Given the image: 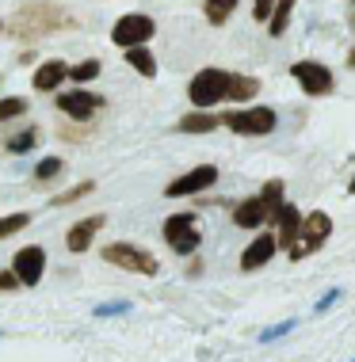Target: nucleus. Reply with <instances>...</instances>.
Segmentation results:
<instances>
[{
    "mask_svg": "<svg viewBox=\"0 0 355 362\" xmlns=\"http://www.w3.org/2000/svg\"><path fill=\"white\" fill-rule=\"evenodd\" d=\"M103 65L96 62V57H84V62H77V65H69V76L65 81H73V84H88V81H96L100 76Z\"/></svg>",
    "mask_w": 355,
    "mask_h": 362,
    "instance_id": "nucleus-22",
    "label": "nucleus"
},
{
    "mask_svg": "<svg viewBox=\"0 0 355 362\" xmlns=\"http://www.w3.org/2000/svg\"><path fill=\"white\" fill-rule=\"evenodd\" d=\"M225 130L241 134V138H268L275 134V126H279V115L271 111V107H233V111L218 115Z\"/></svg>",
    "mask_w": 355,
    "mask_h": 362,
    "instance_id": "nucleus-2",
    "label": "nucleus"
},
{
    "mask_svg": "<svg viewBox=\"0 0 355 362\" xmlns=\"http://www.w3.org/2000/svg\"><path fill=\"white\" fill-rule=\"evenodd\" d=\"M157 35V23L153 16H142V12H126L115 19L111 27V42L118 50H126V46H150V38Z\"/></svg>",
    "mask_w": 355,
    "mask_h": 362,
    "instance_id": "nucleus-8",
    "label": "nucleus"
},
{
    "mask_svg": "<svg viewBox=\"0 0 355 362\" xmlns=\"http://www.w3.org/2000/svg\"><path fill=\"white\" fill-rule=\"evenodd\" d=\"M103 95H96V92H84L81 84L73 88V92H62L57 95V111L69 115V119H77V122H88V119H96V115L103 111Z\"/></svg>",
    "mask_w": 355,
    "mask_h": 362,
    "instance_id": "nucleus-10",
    "label": "nucleus"
},
{
    "mask_svg": "<svg viewBox=\"0 0 355 362\" xmlns=\"http://www.w3.org/2000/svg\"><path fill=\"white\" fill-rule=\"evenodd\" d=\"M271 8H275V0H252V19L256 23H268Z\"/></svg>",
    "mask_w": 355,
    "mask_h": 362,
    "instance_id": "nucleus-29",
    "label": "nucleus"
},
{
    "mask_svg": "<svg viewBox=\"0 0 355 362\" xmlns=\"http://www.w3.org/2000/svg\"><path fill=\"white\" fill-rule=\"evenodd\" d=\"M332 237V218L325 210H313V214H302V229H298V240H294V248L287 256L298 263L305 256H313V252L325 248V240Z\"/></svg>",
    "mask_w": 355,
    "mask_h": 362,
    "instance_id": "nucleus-5",
    "label": "nucleus"
},
{
    "mask_svg": "<svg viewBox=\"0 0 355 362\" xmlns=\"http://www.w3.org/2000/svg\"><path fill=\"white\" fill-rule=\"evenodd\" d=\"M19 115H27V100L23 95H4L0 100V122H12Z\"/></svg>",
    "mask_w": 355,
    "mask_h": 362,
    "instance_id": "nucleus-23",
    "label": "nucleus"
},
{
    "mask_svg": "<svg viewBox=\"0 0 355 362\" xmlns=\"http://www.w3.org/2000/svg\"><path fill=\"white\" fill-rule=\"evenodd\" d=\"M283 191H287V183L283 180H268L260 187V194H252V199H241L233 206V225L237 229H264V225H271V214L283 206Z\"/></svg>",
    "mask_w": 355,
    "mask_h": 362,
    "instance_id": "nucleus-1",
    "label": "nucleus"
},
{
    "mask_svg": "<svg viewBox=\"0 0 355 362\" xmlns=\"http://www.w3.org/2000/svg\"><path fill=\"white\" fill-rule=\"evenodd\" d=\"M351 31H355V12H351Z\"/></svg>",
    "mask_w": 355,
    "mask_h": 362,
    "instance_id": "nucleus-34",
    "label": "nucleus"
},
{
    "mask_svg": "<svg viewBox=\"0 0 355 362\" xmlns=\"http://www.w3.org/2000/svg\"><path fill=\"white\" fill-rule=\"evenodd\" d=\"M92 191H96V183H92V180H84V183H77L73 191L57 194V199H54V206H69V202H77V199H88Z\"/></svg>",
    "mask_w": 355,
    "mask_h": 362,
    "instance_id": "nucleus-26",
    "label": "nucleus"
},
{
    "mask_svg": "<svg viewBox=\"0 0 355 362\" xmlns=\"http://www.w3.org/2000/svg\"><path fill=\"white\" fill-rule=\"evenodd\" d=\"M0 290H16V275H12V271H0Z\"/></svg>",
    "mask_w": 355,
    "mask_h": 362,
    "instance_id": "nucleus-31",
    "label": "nucleus"
},
{
    "mask_svg": "<svg viewBox=\"0 0 355 362\" xmlns=\"http://www.w3.org/2000/svg\"><path fill=\"white\" fill-rule=\"evenodd\" d=\"M233 12H237V0H203V16L210 27H225Z\"/></svg>",
    "mask_w": 355,
    "mask_h": 362,
    "instance_id": "nucleus-21",
    "label": "nucleus"
},
{
    "mask_svg": "<svg viewBox=\"0 0 355 362\" xmlns=\"http://www.w3.org/2000/svg\"><path fill=\"white\" fill-rule=\"evenodd\" d=\"M65 76H69V65L62 62V57H50V62H43L35 69V81L31 84H35V92H54Z\"/></svg>",
    "mask_w": 355,
    "mask_h": 362,
    "instance_id": "nucleus-16",
    "label": "nucleus"
},
{
    "mask_svg": "<svg viewBox=\"0 0 355 362\" xmlns=\"http://www.w3.org/2000/svg\"><path fill=\"white\" fill-rule=\"evenodd\" d=\"M222 126V119L214 111H203V107H195L191 115H184L180 119V126H176V130L180 134H210V130H218Z\"/></svg>",
    "mask_w": 355,
    "mask_h": 362,
    "instance_id": "nucleus-17",
    "label": "nucleus"
},
{
    "mask_svg": "<svg viewBox=\"0 0 355 362\" xmlns=\"http://www.w3.org/2000/svg\"><path fill=\"white\" fill-rule=\"evenodd\" d=\"M275 252H279L275 233H256V240L244 248V256H241V271H260L264 263H271Z\"/></svg>",
    "mask_w": 355,
    "mask_h": 362,
    "instance_id": "nucleus-14",
    "label": "nucleus"
},
{
    "mask_svg": "<svg viewBox=\"0 0 355 362\" xmlns=\"http://www.w3.org/2000/svg\"><path fill=\"white\" fill-rule=\"evenodd\" d=\"M0 27H4V23H0Z\"/></svg>",
    "mask_w": 355,
    "mask_h": 362,
    "instance_id": "nucleus-35",
    "label": "nucleus"
},
{
    "mask_svg": "<svg viewBox=\"0 0 355 362\" xmlns=\"http://www.w3.org/2000/svg\"><path fill=\"white\" fill-rule=\"evenodd\" d=\"M35 141H38V134H35V130H27V134H19V138L8 141V149H12V153H27Z\"/></svg>",
    "mask_w": 355,
    "mask_h": 362,
    "instance_id": "nucleus-28",
    "label": "nucleus"
},
{
    "mask_svg": "<svg viewBox=\"0 0 355 362\" xmlns=\"http://www.w3.org/2000/svg\"><path fill=\"white\" fill-rule=\"evenodd\" d=\"M57 27H69V16L57 12V4H27L19 19L12 23V31L19 35H46V31H57Z\"/></svg>",
    "mask_w": 355,
    "mask_h": 362,
    "instance_id": "nucleus-9",
    "label": "nucleus"
},
{
    "mask_svg": "<svg viewBox=\"0 0 355 362\" xmlns=\"http://www.w3.org/2000/svg\"><path fill=\"white\" fill-rule=\"evenodd\" d=\"M340 301V290H325L321 298H317V305H313V313H325V309H332Z\"/></svg>",
    "mask_w": 355,
    "mask_h": 362,
    "instance_id": "nucleus-30",
    "label": "nucleus"
},
{
    "mask_svg": "<svg viewBox=\"0 0 355 362\" xmlns=\"http://www.w3.org/2000/svg\"><path fill=\"white\" fill-rule=\"evenodd\" d=\"M351 362H355V358H351Z\"/></svg>",
    "mask_w": 355,
    "mask_h": 362,
    "instance_id": "nucleus-37",
    "label": "nucleus"
},
{
    "mask_svg": "<svg viewBox=\"0 0 355 362\" xmlns=\"http://www.w3.org/2000/svg\"><path fill=\"white\" fill-rule=\"evenodd\" d=\"M230 69H199L191 76V84H187V100L195 107H203V111H210L214 103H225V95H230Z\"/></svg>",
    "mask_w": 355,
    "mask_h": 362,
    "instance_id": "nucleus-3",
    "label": "nucleus"
},
{
    "mask_svg": "<svg viewBox=\"0 0 355 362\" xmlns=\"http://www.w3.org/2000/svg\"><path fill=\"white\" fill-rule=\"evenodd\" d=\"M348 69H355V46H351V54H348Z\"/></svg>",
    "mask_w": 355,
    "mask_h": 362,
    "instance_id": "nucleus-32",
    "label": "nucleus"
},
{
    "mask_svg": "<svg viewBox=\"0 0 355 362\" xmlns=\"http://www.w3.org/2000/svg\"><path fill=\"white\" fill-rule=\"evenodd\" d=\"M123 54H126V65L137 69L145 81H153V76H157V57L150 54V46H126Z\"/></svg>",
    "mask_w": 355,
    "mask_h": 362,
    "instance_id": "nucleus-19",
    "label": "nucleus"
},
{
    "mask_svg": "<svg viewBox=\"0 0 355 362\" xmlns=\"http://www.w3.org/2000/svg\"><path fill=\"white\" fill-rule=\"evenodd\" d=\"M164 240H169L172 252H180V256H191L195 248L203 244V229H199V218H195L191 210L184 214H172L169 221H164Z\"/></svg>",
    "mask_w": 355,
    "mask_h": 362,
    "instance_id": "nucleus-7",
    "label": "nucleus"
},
{
    "mask_svg": "<svg viewBox=\"0 0 355 362\" xmlns=\"http://www.w3.org/2000/svg\"><path fill=\"white\" fill-rule=\"evenodd\" d=\"M27 225H31V214H8V218H0V240L12 237L19 229H27Z\"/></svg>",
    "mask_w": 355,
    "mask_h": 362,
    "instance_id": "nucleus-25",
    "label": "nucleus"
},
{
    "mask_svg": "<svg viewBox=\"0 0 355 362\" xmlns=\"http://www.w3.org/2000/svg\"><path fill=\"white\" fill-rule=\"evenodd\" d=\"M348 194H355V172H351V180H348Z\"/></svg>",
    "mask_w": 355,
    "mask_h": 362,
    "instance_id": "nucleus-33",
    "label": "nucleus"
},
{
    "mask_svg": "<svg viewBox=\"0 0 355 362\" xmlns=\"http://www.w3.org/2000/svg\"><path fill=\"white\" fill-rule=\"evenodd\" d=\"M294 328H298V320H283V325H271V328H264V332H260V344H271V339H283V336H291Z\"/></svg>",
    "mask_w": 355,
    "mask_h": 362,
    "instance_id": "nucleus-27",
    "label": "nucleus"
},
{
    "mask_svg": "<svg viewBox=\"0 0 355 362\" xmlns=\"http://www.w3.org/2000/svg\"><path fill=\"white\" fill-rule=\"evenodd\" d=\"M43 271H46V252L38 248V244H27V248L16 252V259H12V275H16V282H23V286H35V282L43 279Z\"/></svg>",
    "mask_w": 355,
    "mask_h": 362,
    "instance_id": "nucleus-13",
    "label": "nucleus"
},
{
    "mask_svg": "<svg viewBox=\"0 0 355 362\" xmlns=\"http://www.w3.org/2000/svg\"><path fill=\"white\" fill-rule=\"evenodd\" d=\"M256 95H260V81H256V76H244V73L230 76V95H225L230 103H249Z\"/></svg>",
    "mask_w": 355,
    "mask_h": 362,
    "instance_id": "nucleus-18",
    "label": "nucleus"
},
{
    "mask_svg": "<svg viewBox=\"0 0 355 362\" xmlns=\"http://www.w3.org/2000/svg\"><path fill=\"white\" fill-rule=\"evenodd\" d=\"M351 4H355V0H351Z\"/></svg>",
    "mask_w": 355,
    "mask_h": 362,
    "instance_id": "nucleus-36",
    "label": "nucleus"
},
{
    "mask_svg": "<svg viewBox=\"0 0 355 362\" xmlns=\"http://www.w3.org/2000/svg\"><path fill=\"white\" fill-rule=\"evenodd\" d=\"M103 259L111 263V267H123V271H130V275H145V279H153L157 271H161V263H157V256L150 248H142V244H126V240L107 244Z\"/></svg>",
    "mask_w": 355,
    "mask_h": 362,
    "instance_id": "nucleus-4",
    "label": "nucleus"
},
{
    "mask_svg": "<svg viewBox=\"0 0 355 362\" xmlns=\"http://www.w3.org/2000/svg\"><path fill=\"white\" fill-rule=\"evenodd\" d=\"M62 168H65L62 156H46V160H38V164H35V180H38V183H46V180H54V175H62Z\"/></svg>",
    "mask_w": 355,
    "mask_h": 362,
    "instance_id": "nucleus-24",
    "label": "nucleus"
},
{
    "mask_svg": "<svg viewBox=\"0 0 355 362\" xmlns=\"http://www.w3.org/2000/svg\"><path fill=\"white\" fill-rule=\"evenodd\" d=\"M103 218L100 214H92V218H84V221H77L73 229L65 233V244H69V252H77V256H81V252H88L92 248V240H96V233L103 229Z\"/></svg>",
    "mask_w": 355,
    "mask_h": 362,
    "instance_id": "nucleus-15",
    "label": "nucleus"
},
{
    "mask_svg": "<svg viewBox=\"0 0 355 362\" xmlns=\"http://www.w3.org/2000/svg\"><path fill=\"white\" fill-rule=\"evenodd\" d=\"M214 183H218V168H214V164H199V168H191V172L176 175L169 187H164V194H169V199H187V194L210 191Z\"/></svg>",
    "mask_w": 355,
    "mask_h": 362,
    "instance_id": "nucleus-11",
    "label": "nucleus"
},
{
    "mask_svg": "<svg viewBox=\"0 0 355 362\" xmlns=\"http://www.w3.org/2000/svg\"><path fill=\"white\" fill-rule=\"evenodd\" d=\"M271 225H275V244H279V252H291L294 240H298V229H302V210L294 206V202H283V206L271 214Z\"/></svg>",
    "mask_w": 355,
    "mask_h": 362,
    "instance_id": "nucleus-12",
    "label": "nucleus"
},
{
    "mask_svg": "<svg viewBox=\"0 0 355 362\" xmlns=\"http://www.w3.org/2000/svg\"><path fill=\"white\" fill-rule=\"evenodd\" d=\"M294 4H298V0H275V8H271V16H268V31H271V38L287 35L291 16H294Z\"/></svg>",
    "mask_w": 355,
    "mask_h": 362,
    "instance_id": "nucleus-20",
    "label": "nucleus"
},
{
    "mask_svg": "<svg viewBox=\"0 0 355 362\" xmlns=\"http://www.w3.org/2000/svg\"><path fill=\"white\" fill-rule=\"evenodd\" d=\"M291 76H294V84H298L310 100H325V95L337 92V76H332V69L325 62H313V57L294 62L291 65Z\"/></svg>",
    "mask_w": 355,
    "mask_h": 362,
    "instance_id": "nucleus-6",
    "label": "nucleus"
}]
</instances>
